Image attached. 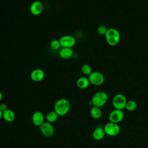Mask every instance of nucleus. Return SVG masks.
Listing matches in <instances>:
<instances>
[{"label": "nucleus", "instance_id": "1", "mask_svg": "<svg viewBox=\"0 0 148 148\" xmlns=\"http://www.w3.org/2000/svg\"><path fill=\"white\" fill-rule=\"evenodd\" d=\"M71 108V103L69 101L65 98H60L58 99L54 103V110L58 114V116H63L66 114Z\"/></svg>", "mask_w": 148, "mask_h": 148}, {"label": "nucleus", "instance_id": "2", "mask_svg": "<svg viewBox=\"0 0 148 148\" xmlns=\"http://www.w3.org/2000/svg\"><path fill=\"white\" fill-rule=\"evenodd\" d=\"M106 43L110 46H115L120 41L121 34L119 31L114 28H108L105 35Z\"/></svg>", "mask_w": 148, "mask_h": 148}, {"label": "nucleus", "instance_id": "3", "mask_svg": "<svg viewBox=\"0 0 148 148\" xmlns=\"http://www.w3.org/2000/svg\"><path fill=\"white\" fill-rule=\"evenodd\" d=\"M108 101V95L105 91H100L94 94L91 98V103L94 106L102 107Z\"/></svg>", "mask_w": 148, "mask_h": 148}, {"label": "nucleus", "instance_id": "4", "mask_svg": "<svg viewBox=\"0 0 148 148\" xmlns=\"http://www.w3.org/2000/svg\"><path fill=\"white\" fill-rule=\"evenodd\" d=\"M127 100L124 95L123 94H117L112 99V105L114 109L123 110L125 108Z\"/></svg>", "mask_w": 148, "mask_h": 148}, {"label": "nucleus", "instance_id": "5", "mask_svg": "<svg viewBox=\"0 0 148 148\" xmlns=\"http://www.w3.org/2000/svg\"><path fill=\"white\" fill-rule=\"evenodd\" d=\"M103 129L106 135L110 136H117L120 132V127L119 124L110 121L105 124Z\"/></svg>", "mask_w": 148, "mask_h": 148}, {"label": "nucleus", "instance_id": "6", "mask_svg": "<svg viewBox=\"0 0 148 148\" xmlns=\"http://www.w3.org/2000/svg\"><path fill=\"white\" fill-rule=\"evenodd\" d=\"M88 78L90 84L95 86H101L105 81V77L103 75L98 71H92L88 76Z\"/></svg>", "mask_w": 148, "mask_h": 148}, {"label": "nucleus", "instance_id": "7", "mask_svg": "<svg viewBox=\"0 0 148 148\" xmlns=\"http://www.w3.org/2000/svg\"><path fill=\"white\" fill-rule=\"evenodd\" d=\"M39 130L42 134L46 137H50L54 133V127L48 121H45L41 125L39 126Z\"/></svg>", "mask_w": 148, "mask_h": 148}, {"label": "nucleus", "instance_id": "8", "mask_svg": "<svg viewBox=\"0 0 148 148\" xmlns=\"http://www.w3.org/2000/svg\"><path fill=\"white\" fill-rule=\"evenodd\" d=\"M124 117V113L123 110L114 109L109 115V120L110 122L119 124Z\"/></svg>", "mask_w": 148, "mask_h": 148}, {"label": "nucleus", "instance_id": "9", "mask_svg": "<svg viewBox=\"0 0 148 148\" xmlns=\"http://www.w3.org/2000/svg\"><path fill=\"white\" fill-rule=\"evenodd\" d=\"M61 46L62 47L72 48L76 43L75 38L69 35H65L60 38L59 39Z\"/></svg>", "mask_w": 148, "mask_h": 148}, {"label": "nucleus", "instance_id": "10", "mask_svg": "<svg viewBox=\"0 0 148 148\" xmlns=\"http://www.w3.org/2000/svg\"><path fill=\"white\" fill-rule=\"evenodd\" d=\"M29 10L32 14L34 16H38L40 14L43 10V4L39 1H35L31 4Z\"/></svg>", "mask_w": 148, "mask_h": 148}, {"label": "nucleus", "instance_id": "11", "mask_svg": "<svg viewBox=\"0 0 148 148\" xmlns=\"http://www.w3.org/2000/svg\"><path fill=\"white\" fill-rule=\"evenodd\" d=\"M45 72L39 68L34 69L30 74V77L32 80L35 82H39L42 81L45 77Z\"/></svg>", "mask_w": 148, "mask_h": 148}, {"label": "nucleus", "instance_id": "12", "mask_svg": "<svg viewBox=\"0 0 148 148\" xmlns=\"http://www.w3.org/2000/svg\"><path fill=\"white\" fill-rule=\"evenodd\" d=\"M45 116L40 111L35 112L32 116V121L35 126L39 127L45 121Z\"/></svg>", "mask_w": 148, "mask_h": 148}, {"label": "nucleus", "instance_id": "13", "mask_svg": "<svg viewBox=\"0 0 148 148\" xmlns=\"http://www.w3.org/2000/svg\"><path fill=\"white\" fill-rule=\"evenodd\" d=\"M90 83L88 77L85 76H81L77 79L76 80V86L80 89H86L87 88Z\"/></svg>", "mask_w": 148, "mask_h": 148}, {"label": "nucleus", "instance_id": "14", "mask_svg": "<svg viewBox=\"0 0 148 148\" xmlns=\"http://www.w3.org/2000/svg\"><path fill=\"white\" fill-rule=\"evenodd\" d=\"M73 53V51L72 48L62 47L59 51V56L62 59H68L71 58Z\"/></svg>", "mask_w": 148, "mask_h": 148}, {"label": "nucleus", "instance_id": "15", "mask_svg": "<svg viewBox=\"0 0 148 148\" xmlns=\"http://www.w3.org/2000/svg\"><path fill=\"white\" fill-rule=\"evenodd\" d=\"M2 118L4 119L5 121L10 123L14 120L16 118V115L14 112L12 110L8 109L3 112Z\"/></svg>", "mask_w": 148, "mask_h": 148}, {"label": "nucleus", "instance_id": "16", "mask_svg": "<svg viewBox=\"0 0 148 148\" xmlns=\"http://www.w3.org/2000/svg\"><path fill=\"white\" fill-rule=\"evenodd\" d=\"M106 134L103 128L97 127L92 132V137L96 140H102L105 136Z\"/></svg>", "mask_w": 148, "mask_h": 148}, {"label": "nucleus", "instance_id": "17", "mask_svg": "<svg viewBox=\"0 0 148 148\" xmlns=\"http://www.w3.org/2000/svg\"><path fill=\"white\" fill-rule=\"evenodd\" d=\"M90 113L91 116L94 119H99L102 117V112L101 108L94 106L91 107Z\"/></svg>", "mask_w": 148, "mask_h": 148}, {"label": "nucleus", "instance_id": "18", "mask_svg": "<svg viewBox=\"0 0 148 148\" xmlns=\"http://www.w3.org/2000/svg\"><path fill=\"white\" fill-rule=\"evenodd\" d=\"M58 114L54 110L50 111L47 113L46 116V119L47 121L50 123H53L56 122L58 120Z\"/></svg>", "mask_w": 148, "mask_h": 148}, {"label": "nucleus", "instance_id": "19", "mask_svg": "<svg viewBox=\"0 0 148 148\" xmlns=\"http://www.w3.org/2000/svg\"><path fill=\"white\" fill-rule=\"evenodd\" d=\"M137 108V103L134 100H129L127 101L126 105H125V109L130 112L134 111Z\"/></svg>", "mask_w": 148, "mask_h": 148}, {"label": "nucleus", "instance_id": "20", "mask_svg": "<svg viewBox=\"0 0 148 148\" xmlns=\"http://www.w3.org/2000/svg\"><path fill=\"white\" fill-rule=\"evenodd\" d=\"M82 72L85 75L89 76L92 72L91 66L88 64H84L81 67Z\"/></svg>", "mask_w": 148, "mask_h": 148}, {"label": "nucleus", "instance_id": "21", "mask_svg": "<svg viewBox=\"0 0 148 148\" xmlns=\"http://www.w3.org/2000/svg\"><path fill=\"white\" fill-rule=\"evenodd\" d=\"M108 28V27L105 25H100L97 28V32L100 35H103L105 36Z\"/></svg>", "mask_w": 148, "mask_h": 148}, {"label": "nucleus", "instance_id": "22", "mask_svg": "<svg viewBox=\"0 0 148 148\" xmlns=\"http://www.w3.org/2000/svg\"><path fill=\"white\" fill-rule=\"evenodd\" d=\"M50 47L53 50H58L61 47V45L59 40H57V39L53 40L50 43Z\"/></svg>", "mask_w": 148, "mask_h": 148}, {"label": "nucleus", "instance_id": "23", "mask_svg": "<svg viewBox=\"0 0 148 148\" xmlns=\"http://www.w3.org/2000/svg\"><path fill=\"white\" fill-rule=\"evenodd\" d=\"M0 109L3 112L5 110H6V109H8V106L6 103H2L0 104Z\"/></svg>", "mask_w": 148, "mask_h": 148}, {"label": "nucleus", "instance_id": "24", "mask_svg": "<svg viewBox=\"0 0 148 148\" xmlns=\"http://www.w3.org/2000/svg\"><path fill=\"white\" fill-rule=\"evenodd\" d=\"M2 98H3V95H2V92L0 91V102L2 101Z\"/></svg>", "mask_w": 148, "mask_h": 148}, {"label": "nucleus", "instance_id": "25", "mask_svg": "<svg viewBox=\"0 0 148 148\" xmlns=\"http://www.w3.org/2000/svg\"><path fill=\"white\" fill-rule=\"evenodd\" d=\"M2 113H3V112L0 109V119L1 118H2Z\"/></svg>", "mask_w": 148, "mask_h": 148}]
</instances>
